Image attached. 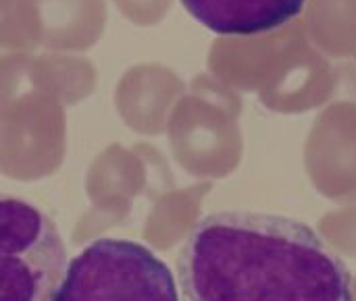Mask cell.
Segmentation results:
<instances>
[{
    "label": "cell",
    "mask_w": 356,
    "mask_h": 301,
    "mask_svg": "<svg viewBox=\"0 0 356 301\" xmlns=\"http://www.w3.org/2000/svg\"><path fill=\"white\" fill-rule=\"evenodd\" d=\"M177 281L184 301H355L346 264L309 225L248 210L200 218Z\"/></svg>",
    "instance_id": "1"
},
{
    "label": "cell",
    "mask_w": 356,
    "mask_h": 301,
    "mask_svg": "<svg viewBox=\"0 0 356 301\" xmlns=\"http://www.w3.org/2000/svg\"><path fill=\"white\" fill-rule=\"evenodd\" d=\"M67 270V248L52 216L0 194V301H52Z\"/></svg>",
    "instance_id": "2"
},
{
    "label": "cell",
    "mask_w": 356,
    "mask_h": 301,
    "mask_svg": "<svg viewBox=\"0 0 356 301\" xmlns=\"http://www.w3.org/2000/svg\"><path fill=\"white\" fill-rule=\"evenodd\" d=\"M52 301H181L167 264L129 239H98L65 270Z\"/></svg>",
    "instance_id": "3"
},
{
    "label": "cell",
    "mask_w": 356,
    "mask_h": 301,
    "mask_svg": "<svg viewBox=\"0 0 356 301\" xmlns=\"http://www.w3.org/2000/svg\"><path fill=\"white\" fill-rule=\"evenodd\" d=\"M186 10L219 35H259L294 19L307 0H181Z\"/></svg>",
    "instance_id": "4"
},
{
    "label": "cell",
    "mask_w": 356,
    "mask_h": 301,
    "mask_svg": "<svg viewBox=\"0 0 356 301\" xmlns=\"http://www.w3.org/2000/svg\"><path fill=\"white\" fill-rule=\"evenodd\" d=\"M355 301H356V298H355Z\"/></svg>",
    "instance_id": "5"
}]
</instances>
